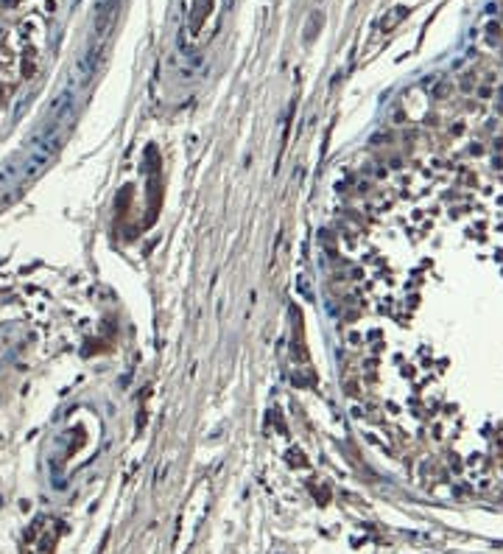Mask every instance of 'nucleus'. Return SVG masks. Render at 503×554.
I'll use <instances>...</instances> for the list:
<instances>
[{
	"instance_id": "1",
	"label": "nucleus",
	"mask_w": 503,
	"mask_h": 554,
	"mask_svg": "<svg viewBox=\"0 0 503 554\" xmlns=\"http://www.w3.org/2000/svg\"><path fill=\"white\" fill-rule=\"evenodd\" d=\"M20 62H23V50L14 40V31L9 28L6 17L0 14V118L6 112L11 93L17 87L20 79Z\"/></svg>"
}]
</instances>
